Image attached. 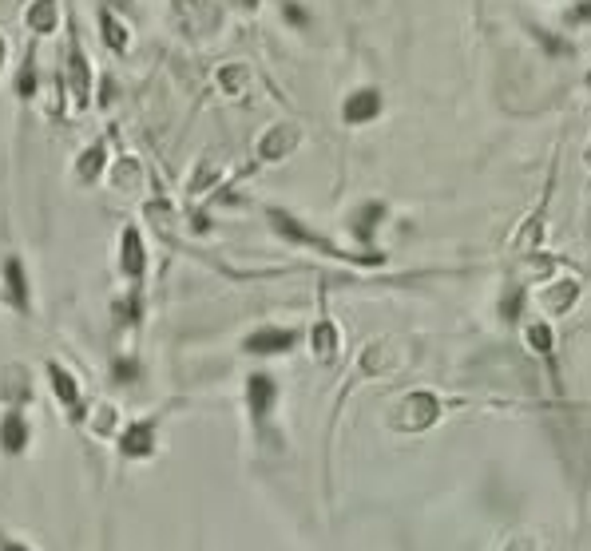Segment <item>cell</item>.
Masks as SVG:
<instances>
[{"instance_id": "3957f363", "label": "cell", "mask_w": 591, "mask_h": 551, "mask_svg": "<svg viewBox=\"0 0 591 551\" xmlns=\"http://www.w3.org/2000/svg\"><path fill=\"white\" fill-rule=\"evenodd\" d=\"M72 96V108L88 111L92 108V64L84 56V48L76 40H68V52H64V80H60Z\"/></svg>"}, {"instance_id": "8fae6325", "label": "cell", "mask_w": 591, "mask_h": 551, "mask_svg": "<svg viewBox=\"0 0 591 551\" xmlns=\"http://www.w3.org/2000/svg\"><path fill=\"white\" fill-rule=\"evenodd\" d=\"M310 349H314V357L322 361V365H334L338 361V353H342V333L338 326L322 314L318 322H314V330H310Z\"/></svg>"}, {"instance_id": "7402d4cb", "label": "cell", "mask_w": 591, "mask_h": 551, "mask_svg": "<svg viewBox=\"0 0 591 551\" xmlns=\"http://www.w3.org/2000/svg\"><path fill=\"white\" fill-rule=\"evenodd\" d=\"M16 96H20V100H32V96H36V56H32V48H28V56H24V64H20V80H16Z\"/></svg>"}, {"instance_id": "4dcf8cb0", "label": "cell", "mask_w": 591, "mask_h": 551, "mask_svg": "<svg viewBox=\"0 0 591 551\" xmlns=\"http://www.w3.org/2000/svg\"><path fill=\"white\" fill-rule=\"evenodd\" d=\"M588 88H591V72H588Z\"/></svg>"}, {"instance_id": "2e32d148", "label": "cell", "mask_w": 591, "mask_h": 551, "mask_svg": "<svg viewBox=\"0 0 591 551\" xmlns=\"http://www.w3.org/2000/svg\"><path fill=\"white\" fill-rule=\"evenodd\" d=\"M381 219H385V203H377V199H369V203L354 207V215H350V230L357 234V242H369Z\"/></svg>"}, {"instance_id": "30bf717a", "label": "cell", "mask_w": 591, "mask_h": 551, "mask_svg": "<svg viewBox=\"0 0 591 551\" xmlns=\"http://www.w3.org/2000/svg\"><path fill=\"white\" fill-rule=\"evenodd\" d=\"M119 452H123L127 460H147V456H155V421H135V425H127L123 437H119Z\"/></svg>"}, {"instance_id": "44dd1931", "label": "cell", "mask_w": 591, "mask_h": 551, "mask_svg": "<svg viewBox=\"0 0 591 551\" xmlns=\"http://www.w3.org/2000/svg\"><path fill=\"white\" fill-rule=\"evenodd\" d=\"M246 84H250V68H246V64H223V68H219V88H223L227 96H238Z\"/></svg>"}, {"instance_id": "f546056e", "label": "cell", "mask_w": 591, "mask_h": 551, "mask_svg": "<svg viewBox=\"0 0 591 551\" xmlns=\"http://www.w3.org/2000/svg\"><path fill=\"white\" fill-rule=\"evenodd\" d=\"M4 60H8V44H4V36H0V68H4Z\"/></svg>"}, {"instance_id": "ffe728a7", "label": "cell", "mask_w": 591, "mask_h": 551, "mask_svg": "<svg viewBox=\"0 0 591 551\" xmlns=\"http://www.w3.org/2000/svg\"><path fill=\"white\" fill-rule=\"evenodd\" d=\"M524 341H528V349L536 357H552V349H556V333H552L548 322H528L524 326Z\"/></svg>"}, {"instance_id": "8992f818", "label": "cell", "mask_w": 591, "mask_h": 551, "mask_svg": "<svg viewBox=\"0 0 591 551\" xmlns=\"http://www.w3.org/2000/svg\"><path fill=\"white\" fill-rule=\"evenodd\" d=\"M294 345H298V333L282 330V326H262L242 341V349L254 353V357H278V353H290Z\"/></svg>"}, {"instance_id": "9a60e30c", "label": "cell", "mask_w": 591, "mask_h": 551, "mask_svg": "<svg viewBox=\"0 0 591 551\" xmlns=\"http://www.w3.org/2000/svg\"><path fill=\"white\" fill-rule=\"evenodd\" d=\"M572 298H580V286H576L572 278H560V282L544 286L540 306H544L548 314H568V310H572Z\"/></svg>"}, {"instance_id": "cb8c5ba5", "label": "cell", "mask_w": 591, "mask_h": 551, "mask_svg": "<svg viewBox=\"0 0 591 551\" xmlns=\"http://www.w3.org/2000/svg\"><path fill=\"white\" fill-rule=\"evenodd\" d=\"M564 24H591V0L572 4V8H568V16H564Z\"/></svg>"}, {"instance_id": "d6986e66", "label": "cell", "mask_w": 591, "mask_h": 551, "mask_svg": "<svg viewBox=\"0 0 591 551\" xmlns=\"http://www.w3.org/2000/svg\"><path fill=\"white\" fill-rule=\"evenodd\" d=\"M100 36H104V44H108L116 56H123V52H127V44H131L127 24L119 20L112 8H104V12H100Z\"/></svg>"}, {"instance_id": "4316f807", "label": "cell", "mask_w": 591, "mask_h": 551, "mask_svg": "<svg viewBox=\"0 0 591 551\" xmlns=\"http://www.w3.org/2000/svg\"><path fill=\"white\" fill-rule=\"evenodd\" d=\"M139 377V365L131 357H119L116 361V381H135Z\"/></svg>"}, {"instance_id": "484cf974", "label": "cell", "mask_w": 591, "mask_h": 551, "mask_svg": "<svg viewBox=\"0 0 591 551\" xmlns=\"http://www.w3.org/2000/svg\"><path fill=\"white\" fill-rule=\"evenodd\" d=\"M500 551H540V540L536 536H512V540H504Z\"/></svg>"}, {"instance_id": "52a82bcc", "label": "cell", "mask_w": 591, "mask_h": 551, "mask_svg": "<svg viewBox=\"0 0 591 551\" xmlns=\"http://www.w3.org/2000/svg\"><path fill=\"white\" fill-rule=\"evenodd\" d=\"M381 111H385V96H381L377 88H357V92H350V96L342 100V119H346L350 127L373 123Z\"/></svg>"}, {"instance_id": "5bb4252c", "label": "cell", "mask_w": 591, "mask_h": 551, "mask_svg": "<svg viewBox=\"0 0 591 551\" xmlns=\"http://www.w3.org/2000/svg\"><path fill=\"white\" fill-rule=\"evenodd\" d=\"M0 397L8 405H20V401L32 397V381H28V369L24 365H4V373H0Z\"/></svg>"}, {"instance_id": "603a6c76", "label": "cell", "mask_w": 591, "mask_h": 551, "mask_svg": "<svg viewBox=\"0 0 591 551\" xmlns=\"http://www.w3.org/2000/svg\"><path fill=\"white\" fill-rule=\"evenodd\" d=\"M520 310H524V290H508L500 302V322H516Z\"/></svg>"}, {"instance_id": "f1b7e54d", "label": "cell", "mask_w": 591, "mask_h": 551, "mask_svg": "<svg viewBox=\"0 0 591 551\" xmlns=\"http://www.w3.org/2000/svg\"><path fill=\"white\" fill-rule=\"evenodd\" d=\"M0 551H32L28 544H20V540H8V536H0Z\"/></svg>"}, {"instance_id": "4fadbf2b", "label": "cell", "mask_w": 591, "mask_h": 551, "mask_svg": "<svg viewBox=\"0 0 591 551\" xmlns=\"http://www.w3.org/2000/svg\"><path fill=\"white\" fill-rule=\"evenodd\" d=\"M24 28L32 36H52L60 28V0H32L24 12Z\"/></svg>"}, {"instance_id": "83f0119b", "label": "cell", "mask_w": 591, "mask_h": 551, "mask_svg": "<svg viewBox=\"0 0 591 551\" xmlns=\"http://www.w3.org/2000/svg\"><path fill=\"white\" fill-rule=\"evenodd\" d=\"M116 171H119V175H116L119 187H131V183H135V171H139V163H135V159H123Z\"/></svg>"}, {"instance_id": "ba28073f", "label": "cell", "mask_w": 591, "mask_h": 551, "mask_svg": "<svg viewBox=\"0 0 591 551\" xmlns=\"http://www.w3.org/2000/svg\"><path fill=\"white\" fill-rule=\"evenodd\" d=\"M119 270L131 282H139L143 270H147V246H143V234L135 226H123V238H119Z\"/></svg>"}, {"instance_id": "7a4b0ae2", "label": "cell", "mask_w": 591, "mask_h": 551, "mask_svg": "<svg viewBox=\"0 0 591 551\" xmlns=\"http://www.w3.org/2000/svg\"><path fill=\"white\" fill-rule=\"evenodd\" d=\"M445 409L449 405L433 389H413L389 409V429H397V433H429L433 425H441Z\"/></svg>"}, {"instance_id": "ac0fdd59", "label": "cell", "mask_w": 591, "mask_h": 551, "mask_svg": "<svg viewBox=\"0 0 591 551\" xmlns=\"http://www.w3.org/2000/svg\"><path fill=\"white\" fill-rule=\"evenodd\" d=\"M48 381H52V389H56V401H60V405H68V409H76V405H80V385H76V377H72L64 365L48 361Z\"/></svg>"}, {"instance_id": "d4e9b609", "label": "cell", "mask_w": 591, "mask_h": 551, "mask_svg": "<svg viewBox=\"0 0 591 551\" xmlns=\"http://www.w3.org/2000/svg\"><path fill=\"white\" fill-rule=\"evenodd\" d=\"M282 16H286L290 24H298V28H306V24H310L306 8H302V4H294V0H286V4H282Z\"/></svg>"}, {"instance_id": "6da1fadb", "label": "cell", "mask_w": 591, "mask_h": 551, "mask_svg": "<svg viewBox=\"0 0 591 551\" xmlns=\"http://www.w3.org/2000/svg\"><path fill=\"white\" fill-rule=\"evenodd\" d=\"M266 222L274 226V234L278 238H286V242H294V246H306V250H318V254H326V258H338V262H354V266H373V262H381V254H350V250H338L334 242H326L318 230H310V226H302V222L294 219L290 211H282V207H270L266 211Z\"/></svg>"}, {"instance_id": "9c48e42d", "label": "cell", "mask_w": 591, "mask_h": 551, "mask_svg": "<svg viewBox=\"0 0 591 551\" xmlns=\"http://www.w3.org/2000/svg\"><path fill=\"white\" fill-rule=\"evenodd\" d=\"M4 294H8V302H12L20 314L32 310V282H28V270H24V262H20L16 254L4 258Z\"/></svg>"}, {"instance_id": "5b68a950", "label": "cell", "mask_w": 591, "mask_h": 551, "mask_svg": "<svg viewBox=\"0 0 591 551\" xmlns=\"http://www.w3.org/2000/svg\"><path fill=\"white\" fill-rule=\"evenodd\" d=\"M298 143H302V131L294 123H274L258 139V163H282V159H290L298 151Z\"/></svg>"}, {"instance_id": "277c9868", "label": "cell", "mask_w": 591, "mask_h": 551, "mask_svg": "<svg viewBox=\"0 0 591 551\" xmlns=\"http://www.w3.org/2000/svg\"><path fill=\"white\" fill-rule=\"evenodd\" d=\"M274 405H278V381L270 373H250L246 377V413H250V425L254 429H266Z\"/></svg>"}, {"instance_id": "e0dca14e", "label": "cell", "mask_w": 591, "mask_h": 551, "mask_svg": "<svg viewBox=\"0 0 591 551\" xmlns=\"http://www.w3.org/2000/svg\"><path fill=\"white\" fill-rule=\"evenodd\" d=\"M104 167H108V143L100 139V143H92V147L76 159V179H80V183H96V179L104 175Z\"/></svg>"}, {"instance_id": "7c38bea8", "label": "cell", "mask_w": 591, "mask_h": 551, "mask_svg": "<svg viewBox=\"0 0 591 551\" xmlns=\"http://www.w3.org/2000/svg\"><path fill=\"white\" fill-rule=\"evenodd\" d=\"M32 441V425H28V417L20 413V409H8L4 413V421H0V448L8 452V456H20L24 448Z\"/></svg>"}]
</instances>
